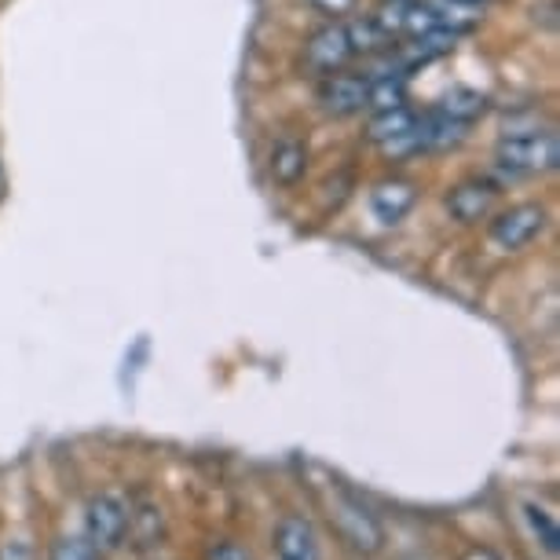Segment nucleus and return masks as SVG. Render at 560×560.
Returning a JSON list of instances; mask_svg holds the SVG:
<instances>
[{
    "mask_svg": "<svg viewBox=\"0 0 560 560\" xmlns=\"http://www.w3.org/2000/svg\"><path fill=\"white\" fill-rule=\"evenodd\" d=\"M560 162V143L557 132H505V140L494 151V168L502 173V179H527V176H542L553 173Z\"/></svg>",
    "mask_w": 560,
    "mask_h": 560,
    "instance_id": "nucleus-1",
    "label": "nucleus"
},
{
    "mask_svg": "<svg viewBox=\"0 0 560 560\" xmlns=\"http://www.w3.org/2000/svg\"><path fill=\"white\" fill-rule=\"evenodd\" d=\"M129 502L121 499L118 491H103L92 499L89 505V546L96 553H110L125 542V532H129Z\"/></svg>",
    "mask_w": 560,
    "mask_h": 560,
    "instance_id": "nucleus-2",
    "label": "nucleus"
},
{
    "mask_svg": "<svg viewBox=\"0 0 560 560\" xmlns=\"http://www.w3.org/2000/svg\"><path fill=\"white\" fill-rule=\"evenodd\" d=\"M546 231V209L535 202L513 206L491 220V242L505 253L524 249L527 242H535Z\"/></svg>",
    "mask_w": 560,
    "mask_h": 560,
    "instance_id": "nucleus-3",
    "label": "nucleus"
},
{
    "mask_svg": "<svg viewBox=\"0 0 560 560\" xmlns=\"http://www.w3.org/2000/svg\"><path fill=\"white\" fill-rule=\"evenodd\" d=\"M319 107L330 118H355L370 107L366 100V73H326L319 84Z\"/></svg>",
    "mask_w": 560,
    "mask_h": 560,
    "instance_id": "nucleus-4",
    "label": "nucleus"
},
{
    "mask_svg": "<svg viewBox=\"0 0 560 560\" xmlns=\"http://www.w3.org/2000/svg\"><path fill=\"white\" fill-rule=\"evenodd\" d=\"M494 202H499V184L483 176L462 179L458 187L447 195V213L458 220V224H480L494 213Z\"/></svg>",
    "mask_w": 560,
    "mask_h": 560,
    "instance_id": "nucleus-5",
    "label": "nucleus"
},
{
    "mask_svg": "<svg viewBox=\"0 0 560 560\" xmlns=\"http://www.w3.org/2000/svg\"><path fill=\"white\" fill-rule=\"evenodd\" d=\"M352 56L355 51H352V40H348L345 23L323 26L319 34L304 45V67H308L312 73H323V78L326 73H337Z\"/></svg>",
    "mask_w": 560,
    "mask_h": 560,
    "instance_id": "nucleus-6",
    "label": "nucleus"
},
{
    "mask_svg": "<svg viewBox=\"0 0 560 560\" xmlns=\"http://www.w3.org/2000/svg\"><path fill=\"white\" fill-rule=\"evenodd\" d=\"M275 560H323L319 535L308 516H282V524L275 527Z\"/></svg>",
    "mask_w": 560,
    "mask_h": 560,
    "instance_id": "nucleus-7",
    "label": "nucleus"
},
{
    "mask_svg": "<svg viewBox=\"0 0 560 560\" xmlns=\"http://www.w3.org/2000/svg\"><path fill=\"white\" fill-rule=\"evenodd\" d=\"M415 202H418V187L410 179H385L370 195V213L382 220L385 228H393L415 209Z\"/></svg>",
    "mask_w": 560,
    "mask_h": 560,
    "instance_id": "nucleus-8",
    "label": "nucleus"
},
{
    "mask_svg": "<svg viewBox=\"0 0 560 560\" xmlns=\"http://www.w3.org/2000/svg\"><path fill=\"white\" fill-rule=\"evenodd\" d=\"M308 168V147L301 140H279L268 158V173L279 187H293Z\"/></svg>",
    "mask_w": 560,
    "mask_h": 560,
    "instance_id": "nucleus-9",
    "label": "nucleus"
},
{
    "mask_svg": "<svg viewBox=\"0 0 560 560\" xmlns=\"http://www.w3.org/2000/svg\"><path fill=\"white\" fill-rule=\"evenodd\" d=\"M436 15V26L447 30V34H465L483 19V4L477 0H425Z\"/></svg>",
    "mask_w": 560,
    "mask_h": 560,
    "instance_id": "nucleus-10",
    "label": "nucleus"
},
{
    "mask_svg": "<svg viewBox=\"0 0 560 560\" xmlns=\"http://www.w3.org/2000/svg\"><path fill=\"white\" fill-rule=\"evenodd\" d=\"M443 118H451V121H462V125H469L472 129V121L483 118V110H488V96L477 89H465V84H458V89H451L447 96L440 100V107H436Z\"/></svg>",
    "mask_w": 560,
    "mask_h": 560,
    "instance_id": "nucleus-11",
    "label": "nucleus"
},
{
    "mask_svg": "<svg viewBox=\"0 0 560 560\" xmlns=\"http://www.w3.org/2000/svg\"><path fill=\"white\" fill-rule=\"evenodd\" d=\"M418 125V114L407 107H388V110H374V118H370V129L366 136L374 140L377 147H385V143H393L399 140V136H407L410 129Z\"/></svg>",
    "mask_w": 560,
    "mask_h": 560,
    "instance_id": "nucleus-12",
    "label": "nucleus"
},
{
    "mask_svg": "<svg viewBox=\"0 0 560 560\" xmlns=\"http://www.w3.org/2000/svg\"><path fill=\"white\" fill-rule=\"evenodd\" d=\"M345 30H348V40H352V51H355V56H374V51L393 48V37H388L385 30L377 26V19H374V15L352 19V23H345Z\"/></svg>",
    "mask_w": 560,
    "mask_h": 560,
    "instance_id": "nucleus-13",
    "label": "nucleus"
},
{
    "mask_svg": "<svg viewBox=\"0 0 560 560\" xmlns=\"http://www.w3.org/2000/svg\"><path fill=\"white\" fill-rule=\"evenodd\" d=\"M527 521H532L535 535H542V546L549 549V553H557L560 535H557V524L546 516V510H538V505H527Z\"/></svg>",
    "mask_w": 560,
    "mask_h": 560,
    "instance_id": "nucleus-14",
    "label": "nucleus"
},
{
    "mask_svg": "<svg viewBox=\"0 0 560 560\" xmlns=\"http://www.w3.org/2000/svg\"><path fill=\"white\" fill-rule=\"evenodd\" d=\"M51 560H96V549L89 542H81V538H62L51 549Z\"/></svg>",
    "mask_w": 560,
    "mask_h": 560,
    "instance_id": "nucleus-15",
    "label": "nucleus"
},
{
    "mask_svg": "<svg viewBox=\"0 0 560 560\" xmlns=\"http://www.w3.org/2000/svg\"><path fill=\"white\" fill-rule=\"evenodd\" d=\"M0 560H34V546H30L26 538H8V542L0 546Z\"/></svg>",
    "mask_w": 560,
    "mask_h": 560,
    "instance_id": "nucleus-16",
    "label": "nucleus"
},
{
    "mask_svg": "<svg viewBox=\"0 0 560 560\" xmlns=\"http://www.w3.org/2000/svg\"><path fill=\"white\" fill-rule=\"evenodd\" d=\"M312 4L319 8V12H326V15H345L355 0H312Z\"/></svg>",
    "mask_w": 560,
    "mask_h": 560,
    "instance_id": "nucleus-17",
    "label": "nucleus"
},
{
    "mask_svg": "<svg viewBox=\"0 0 560 560\" xmlns=\"http://www.w3.org/2000/svg\"><path fill=\"white\" fill-rule=\"evenodd\" d=\"M209 560H249V553L242 546H235V542H224Z\"/></svg>",
    "mask_w": 560,
    "mask_h": 560,
    "instance_id": "nucleus-18",
    "label": "nucleus"
},
{
    "mask_svg": "<svg viewBox=\"0 0 560 560\" xmlns=\"http://www.w3.org/2000/svg\"><path fill=\"white\" fill-rule=\"evenodd\" d=\"M465 560H499V557H491V553H483V549H480V553H469Z\"/></svg>",
    "mask_w": 560,
    "mask_h": 560,
    "instance_id": "nucleus-19",
    "label": "nucleus"
},
{
    "mask_svg": "<svg viewBox=\"0 0 560 560\" xmlns=\"http://www.w3.org/2000/svg\"><path fill=\"white\" fill-rule=\"evenodd\" d=\"M477 4H483V0H477Z\"/></svg>",
    "mask_w": 560,
    "mask_h": 560,
    "instance_id": "nucleus-20",
    "label": "nucleus"
}]
</instances>
